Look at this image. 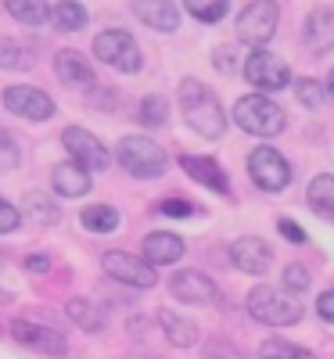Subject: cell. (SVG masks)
<instances>
[{"label":"cell","mask_w":334,"mask_h":359,"mask_svg":"<svg viewBox=\"0 0 334 359\" xmlns=\"http://www.w3.org/2000/svg\"><path fill=\"white\" fill-rule=\"evenodd\" d=\"M180 108L187 115V126L208 140L223 137L227 130V118H223V108L216 101V94H208V86H201L198 79H184L180 83Z\"/></svg>","instance_id":"cell-1"},{"label":"cell","mask_w":334,"mask_h":359,"mask_svg":"<svg viewBox=\"0 0 334 359\" xmlns=\"http://www.w3.org/2000/svg\"><path fill=\"white\" fill-rule=\"evenodd\" d=\"M234 118H237L241 130H245V133H255V137H277V133L288 126L284 108L273 104L266 94H248V97H241V101L234 104Z\"/></svg>","instance_id":"cell-2"},{"label":"cell","mask_w":334,"mask_h":359,"mask_svg":"<svg viewBox=\"0 0 334 359\" xmlns=\"http://www.w3.org/2000/svg\"><path fill=\"white\" fill-rule=\"evenodd\" d=\"M248 313L266 323V327H291L302 320V306L291 291H277V287H252L248 294Z\"/></svg>","instance_id":"cell-3"},{"label":"cell","mask_w":334,"mask_h":359,"mask_svg":"<svg viewBox=\"0 0 334 359\" xmlns=\"http://www.w3.org/2000/svg\"><path fill=\"white\" fill-rule=\"evenodd\" d=\"M119 165H123L130 176L137 180H159L169 165L166 151L147 140V137H123V144H119Z\"/></svg>","instance_id":"cell-4"},{"label":"cell","mask_w":334,"mask_h":359,"mask_svg":"<svg viewBox=\"0 0 334 359\" xmlns=\"http://www.w3.org/2000/svg\"><path fill=\"white\" fill-rule=\"evenodd\" d=\"M94 54L101 57L105 65L119 69V72H137L140 62V47L137 40L126 33V29H105L101 36H94Z\"/></svg>","instance_id":"cell-5"},{"label":"cell","mask_w":334,"mask_h":359,"mask_svg":"<svg viewBox=\"0 0 334 359\" xmlns=\"http://www.w3.org/2000/svg\"><path fill=\"white\" fill-rule=\"evenodd\" d=\"M277 18H281V11L273 0H252V4L237 15V40L252 43V47L269 43V36L277 33Z\"/></svg>","instance_id":"cell-6"},{"label":"cell","mask_w":334,"mask_h":359,"mask_svg":"<svg viewBox=\"0 0 334 359\" xmlns=\"http://www.w3.org/2000/svg\"><path fill=\"white\" fill-rule=\"evenodd\" d=\"M101 266H105V273L112 277V280H119V284H126V287H140V291H147V287H155V266H151L147 259H137V255H130V252H105L101 255Z\"/></svg>","instance_id":"cell-7"},{"label":"cell","mask_w":334,"mask_h":359,"mask_svg":"<svg viewBox=\"0 0 334 359\" xmlns=\"http://www.w3.org/2000/svg\"><path fill=\"white\" fill-rule=\"evenodd\" d=\"M248 172L262 191H284L291 184V165L284 162L277 147H266V144L248 155Z\"/></svg>","instance_id":"cell-8"},{"label":"cell","mask_w":334,"mask_h":359,"mask_svg":"<svg viewBox=\"0 0 334 359\" xmlns=\"http://www.w3.org/2000/svg\"><path fill=\"white\" fill-rule=\"evenodd\" d=\"M62 144L69 147L72 162H79V165L90 169V172H105L108 162H112L108 147H105L94 133H90V130H83V126H69V130L62 133Z\"/></svg>","instance_id":"cell-9"},{"label":"cell","mask_w":334,"mask_h":359,"mask_svg":"<svg viewBox=\"0 0 334 359\" xmlns=\"http://www.w3.org/2000/svg\"><path fill=\"white\" fill-rule=\"evenodd\" d=\"M245 76H248V83H252V86L266 90V94L291 86V72H288V65L281 62L277 54H269V50H262V47H255V50H252V57L245 62Z\"/></svg>","instance_id":"cell-10"},{"label":"cell","mask_w":334,"mask_h":359,"mask_svg":"<svg viewBox=\"0 0 334 359\" xmlns=\"http://www.w3.org/2000/svg\"><path fill=\"white\" fill-rule=\"evenodd\" d=\"M11 334H15L18 345L33 348V352H40V355H54V359L69 355L65 334H58L54 327H44V323H33V320H15V323H11Z\"/></svg>","instance_id":"cell-11"},{"label":"cell","mask_w":334,"mask_h":359,"mask_svg":"<svg viewBox=\"0 0 334 359\" xmlns=\"http://www.w3.org/2000/svg\"><path fill=\"white\" fill-rule=\"evenodd\" d=\"M4 108L29 118V123H44L54 115V101L36 86H8L4 90Z\"/></svg>","instance_id":"cell-12"},{"label":"cell","mask_w":334,"mask_h":359,"mask_svg":"<svg viewBox=\"0 0 334 359\" xmlns=\"http://www.w3.org/2000/svg\"><path fill=\"white\" fill-rule=\"evenodd\" d=\"M169 291H173V298H180V302H187V306H212V302H220L216 280L198 273V269H184V273H176L169 280Z\"/></svg>","instance_id":"cell-13"},{"label":"cell","mask_w":334,"mask_h":359,"mask_svg":"<svg viewBox=\"0 0 334 359\" xmlns=\"http://www.w3.org/2000/svg\"><path fill=\"white\" fill-rule=\"evenodd\" d=\"M230 259L241 273H252V277H262L266 269L273 266V252L262 237H237L230 245Z\"/></svg>","instance_id":"cell-14"},{"label":"cell","mask_w":334,"mask_h":359,"mask_svg":"<svg viewBox=\"0 0 334 359\" xmlns=\"http://www.w3.org/2000/svg\"><path fill=\"white\" fill-rule=\"evenodd\" d=\"M180 169H184L194 184L216 191V194H227V191H230V180H227V172L220 169V162H212V158H205V155H180Z\"/></svg>","instance_id":"cell-15"},{"label":"cell","mask_w":334,"mask_h":359,"mask_svg":"<svg viewBox=\"0 0 334 359\" xmlns=\"http://www.w3.org/2000/svg\"><path fill=\"white\" fill-rule=\"evenodd\" d=\"M54 69H58V79H62L65 86H72V90H94L98 86L94 69H90V62L79 50H62L54 57Z\"/></svg>","instance_id":"cell-16"},{"label":"cell","mask_w":334,"mask_h":359,"mask_svg":"<svg viewBox=\"0 0 334 359\" xmlns=\"http://www.w3.org/2000/svg\"><path fill=\"white\" fill-rule=\"evenodd\" d=\"M130 8L133 15L151 25V29H159V33H173V29H180V11L173 0H130Z\"/></svg>","instance_id":"cell-17"},{"label":"cell","mask_w":334,"mask_h":359,"mask_svg":"<svg viewBox=\"0 0 334 359\" xmlns=\"http://www.w3.org/2000/svg\"><path fill=\"white\" fill-rule=\"evenodd\" d=\"M184 252H187V245L169 230H155V233L144 237V259L151 266H173V262L184 259Z\"/></svg>","instance_id":"cell-18"},{"label":"cell","mask_w":334,"mask_h":359,"mask_svg":"<svg viewBox=\"0 0 334 359\" xmlns=\"http://www.w3.org/2000/svg\"><path fill=\"white\" fill-rule=\"evenodd\" d=\"M90 169H83L79 162H58L51 169V187L62 194V198H83L90 191Z\"/></svg>","instance_id":"cell-19"},{"label":"cell","mask_w":334,"mask_h":359,"mask_svg":"<svg viewBox=\"0 0 334 359\" xmlns=\"http://www.w3.org/2000/svg\"><path fill=\"white\" fill-rule=\"evenodd\" d=\"M306 47L309 54H327L334 47V11L330 8H313L306 18Z\"/></svg>","instance_id":"cell-20"},{"label":"cell","mask_w":334,"mask_h":359,"mask_svg":"<svg viewBox=\"0 0 334 359\" xmlns=\"http://www.w3.org/2000/svg\"><path fill=\"white\" fill-rule=\"evenodd\" d=\"M159 323H162L169 345H176V348H191L198 341V327L184 316H176L173 309H159Z\"/></svg>","instance_id":"cell-21"},{"label":"cell","mask_w":334,"mask_h":359,"mask_svg":"<svg viewBox=\"0 0 334 359\" xmlns=\"http://www.w3.org/2000/svg\"><path fill=\"white\" fill-rule=\"evenodd\" d=\"M65 313H69V320L79 327V331H86V334L105 331V313L90 302V298H72V302L65 306Z\"/></svg>","instance_id":"cell-22"},{"label":"cell","mask_w":334,"mask_h":359,"mask_svg":"<svg viewBox=\"0 0 334 359\" xmlns=\"http://www.w3.org/2000/svg\"><path fill=\"white\" fill-rule=\"evenodd\" d=\"M22 212L25 216H33L40 226H58L62 223V208H58L47 194H40V191H33V194H25V201H22Z\"/></svg>","instance_id":"cell-23"},{"label":"cell","mask_w":334,"mask_h":359,"mask_svg":"<svg viewBox=\"0 0 334 359\" xmlns=\"http://www.w3.org/2000/svg\"><path fill=\"white\" fill-rule=\"evenodd\" d=\"M51 22H54V29H62V33H79L86 25V8L76 4V0H58L51 8Z\"/></svg>","instance_id":"cell-24"},{"label":"cell","mask_w":334,"mask_h":359,"mask_svg":"<svg viewBox=\"0 0 334 359\" xmlns=\"http://www.w3.org/2000/svg\"><path fill=\"white\" fill-rule=\"evenodd\" d=\"M306 194H309V208L316 216H334V176L330 172L316 176Z\"/></svg>","instance_id":"cell-25"},{"label":"cell","mask_w":334,"mask_h":359,"mask_svg":"<svg viewBox=\"0 0 334 359\" xmlns=\"http://www.w3.org/2000/svg\"><path fill=\"white\" fill-rule=\"evenodd\" d=\"M79 219H83V226L90 233H112L119 226V212H115L112 205H86Z\"/></svg>","instance_id":"cell-26"},{"label":"cell","mask_w":334,"mask_h":359,"mask_svg":"<svg viewBox=\"0 0 334 359\" xmlns=\"http://www.w3.org/2000/svg\"><path fill=\"white\" fill-rule=\"evenodd\" d=\"M8 11L22 22V25H44L51 18L47 11V0H4Z\"/></svg>","instance_id":"cell-27"},{"label":"cell","mask_w":334,"mask_h":359,"mask_svg":"<svg viewBox=\"0 0 334 359\" xmlns=\"http://www.w3.org/2000/svg\"><path fill=\"white\" fill-rule=\"evenodd\" d=\"M140 123L147 126V130H155V126H166V118H169V101L162 97V94H147L144 101H140Z\"/></svg>","instance_id":"cell-28"},{"label":"cell","mask_w":334,"mask_h":359,"mask_svg":"<svg viewBox=\"0 0 334 359\" xmlns=\"http://www.w3.org/2000/svg\"><path fill=\"white\" fill-rule=\"evenodd\" d=\"M259 359H316L309 348H302V345H291V341H281V338H273L259 348Z\"/></svg>","instance_id":"cell-29"},{"label":"cell","mask_w":334,"mask_h":359,"mask_svg":"<svg viewBox=\"0 0 334 359\" xmlns=\"http://www.w3.org/2000/svg\"><path fill=\"white\" fill-rule=\"evenodd\" d=\"M184 4L198 22H220L230 11V0H184Z\"/></svg>","instance_id":"cell-30"},{"label":"cell","mask_w":334,"mask_h":359,"mask_svg":"<svg viewBox=\"0 0 334 359\" xmlns=\"http://www.w3.org/2000/svg\"><path fill=\"white\" fill-rule=\"evenodd\" d=\"M295 97L306 104V108H320L323 97H327V90H323V83H316V79H295Z\"/></svg>","instance_id":"cell-31"},{"label":"cell","mask_w":334,"mask_h":359,"mask_svg":"<svg viewBox=\"0 0 334 359\" xmlns=\"http://www.w3.org/2000/svg\"><path fill=\"white\" fill-rule=\"evenodd\" d=\"M0 69H29V54L8 36H0Z\"/></svg>","instance_id":"cell-32"},{"label":"cell","mask_w":334,"mask_h":359,"mask_svg":"<svg viewBox=\"0 0 334 359\" xmlns=\"http://www.w3.org/2000/svg\"><path fill=\"white\" fill-rule=\"evenodd\" d=\"M18 162H22L18 144L11 140V133H8V130H0V172H11V169H18Z\"/></svg>","instance_id":"cell-33"},{"label":"cell","mask_w":334,"mask_h":359,"mask_svg":"<svg viewBox=\"0 0 334 359\" xmlns=\"http://www.w3.org/2000/svg\"><path fill=\"white\" fill-rule=\"evenodd\" d=\"M284 287H288L291 294L306 291V287H309V269H306V266H298V262H291V266L284 269Z\"/></svg>","instance_id":"cell-34"},{"label":"cell","mask_w":334,"mask_h":359,"mask_svg":"<svg viewBox=\"0 0 334 359\" xmlns=\"http://www.w3.org/2000/svg\"><path fill=\"white\" fill-rule=\"evenodd\" d=\"M22 226V208L8 205V201H0V233H11Z\"/></svg>","instance_id":"cell-35"},{"label":"cell","mask_w":334,"mask_h":359,"mask_svg":"<svg viewBox=\"0 0 334 359\" xmlns=\"http://www.w3.org/2000/svg\"><path fill=\"white\" fill-rule=\"evenodd\" d=\"M159 208H162L166 216H191V212H194V205L184 201V198H169V201H162Z\"/></svg>","instance_id":"cell-36"},{"label":"cell","mask_w":334,"mask_h":359,"mask_svg":"<svg viewBox=\"0 0 334 359\" xmlns=\"http://www.w3.org/2000/svg\"><path fill=\"white\" fill-rule=\"evenodd\" d=\"M277 230L288 237V241H295V245H306V230H302L295 219H281V223H277Z\"/></svg>","instance_id":"cell-37"},{"label":"cell","mask_w":334,"mask_h":359,"mask_svg":"<svg viewBox=\"0 0 334 359\" xmlns=\"http://www.w3.org/2000/svg\"><path fill=\"white\" fill-rule=\"evenodd\" d=\"M316 313H320L327 323H334V291H323V294L316 298Z\"/></svg>","instance_id":"cell-38"},{"label":"cell","mask_w":334,"mask_h":359,"mask_svg":"<svg viewBox=\"0 0 334 359\" xmlns=\"http://www.w3.org/2000/svg\"><path fill=\"white\" fill-rule=\"evenodd\" d=\"M25 269H29V273H47L51 259L47 255H25Z\"/></svg>","instance_id":"cell-39"},{"label":"cell","mask_w":334,"mask_h":359,"mask_svg":"<svg viewBox=\"0 0 334 359\" xmlns=\"http://www.w3.org/2000/svg\"><path fill=\"white\" fill-rule=\"evenodd\" d=\"M216 69H223V72H230V69H234V65H230V50H227V47H220V50H216Z\"/></svg>","instance_id":"cell-40"},{"label":"cell","mask_w":334,"mask_h":359,"mask_svg":"<svg viewBox=\"0 0 334 359\" xmlns=\"http://www.w3.org/2000/svg\"><path fill=\"white\" fill-rule=\"evenodd\" d=\"M323 90H327V97L334 101V69H330V76H327V83H323Z\"/></svg>","instance_id":"cell-41"},{"label":"cell","mask_w":334,"mask_h":359,"mask_svg":"<svg viewBox=\"0 0 334 359\" xmlns=\"http://www.w3.org/2000/svg\"><path fill=\"white\" fill-rule=\"evenodd\" d=\"M0 302H11V294H4V291H0Z\"/></svg>","instance_id":"cell-42"}]
</instances>
